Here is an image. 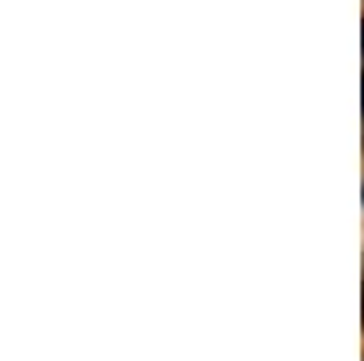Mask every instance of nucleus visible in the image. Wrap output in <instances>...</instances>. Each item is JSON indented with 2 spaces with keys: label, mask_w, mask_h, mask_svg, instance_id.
Returning a JSON list of instances; mask_svg holds the SVG:
<instances>
[{
  "label": "nucleus",
  "mask_w": 364,
  "mask_h": 361,
  "mask_svg": "<svg viewBox=\"0 0 364 361\" xmlns=\"http://www.w3.org/2000/svg\"><path fill=\"white\" fill-rule=\"evenodd\" d=\"M360 80H364V77H360Z\"/></svg>",
  "instance_id": "nucleus-1"
}]
</instances>
